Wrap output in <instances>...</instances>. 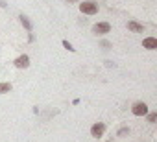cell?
<instances>
[{"mask_svg":"<svg viewBox=\"0 0 157 142\" xmlns=\"http://www.w3.org/2000/svg\"><path fill=\"white\" fill-rule=\"evenodd\" d=\"M128 28H129L131 32H135V33H142V32H144V26L139 24V22H135V21H129V22H128Z\"/></svg>","mask_w":157,"mask_h":142,"instance_id":"52a82bcc","label":"cell"},{"mask_svg":"<svg viewBox=\"0 0 157 142\" xmlns=\"http://www.w3.org/2000/svg\"><path fill=\"white\" fill-rule=\"evenodd\" d=\"M131 111H133V114H135V116H142V114H146V113H148V105H146L144 102H137V103H133Z\"/></svg>","mask_w":157,"mask_h":142,"instance_id":"3957f363","label":"cell"},{"mask_svg":"<svg viewBox=\"0 0 157 142\" xmlns=\"http://www.w3.org/2000/svg\"><path fill=\"white\" fill-rule=\"evenodd\" d=\"M109 32H111V24H107V22H98V24L93 26V33L94 35H105Z\"/></svg>","mask_w":157,"mask_h":142,"instance_id":"7a4b0ae2","label":"cell"},{"mask_svg":"<svg viewBox=\"0 0 157 142\" xmlns=\"http://www.w3.org/2000/svg\"><path fill=\"white\" fill-rule=\"evenodd\" d=\"M67 2H76V0H67Z\"/></svg>","mask_w":157,"mask_h":142,"instance_id":"4fadbf2b","label":"cell"},{"mask_svg":"<svg viewBox=\"0 0 157 142\" xmlns=\"http://www.w3.org/2000/svg\"><path fill=\"white\" fill-rule=\"evenodd\" d=\"M80 11L85 13V15H96V13H98V4H96V2H91V0H87V2L80 4Z\"/></svg>","mask_w":157,"mask_h":142,"instance_id":"6da1fadb","label":"cell"},{"mask_svg":"<svg viewBox=\"0 0 157 142\" xmlns=\"http://www.w3.org/2000/svg\"><path fill=\"white\" fill-rule=\"evenodd\" d=\"M19 19H21V22H22V26H24V28H26V30L30 32V30H32V22L28 21V17H24V15H21Z\"/></svg>","mask_w":157,"mask_h":142,"instance_id":"ba28073f","label":"cell"},{"mask_svg":"<svg viewBox=\"0 0 157 142\" xmlns=\"http://www.w3.org/2000/svg\"><path fill=\"white\" fill-rule=\"evenodd\" d=\"M10 91H11V83H0V94L10 92Z\"/></svg>","mask_w":157,"mask_h":142,"instance_id":"9c48e42d","label":"cell"},{"mask_svg":"<svg viewBox=\"0 0 157 142\" xmlns=\"http://www.w3.org/2000/svg\"><path fill=\"white\" fill-rule=\"evenodd\" d=\"M104 131H105V125H104V122H96V124L91 127V135H93L94 138L102 136V135H104Z\"/></svg>","mask_w":157,"mask_h":142,"instance_id":"277c9868","label":"cell"},{"mask_svg":"<svg viewBox=\"0 0 157 142\" xmlns=\"http://www.w3.org/2000/svg\"><path fill=\"white\" fill-rule=\"evenodd\" d=\"M142 46L148 48V50H155V48H157V39H155V37H146V39L142 41Z\"/></svg>","mask_w":157,"mask_h":142,"instance_id":"5b68a950","label":"cell"},{"mask_svg":"<svg viewBox=\"0 0 157 142\" xmlns=\"http://www.w3.org/2000/svg\"><path fill=\"white\" fill-rule=\"evenodd\" d=\"M63 46H65L67 50H70V52H74V48H72V44H70L68 41H63Z\"/></svg>","mask_w":157,"mask_h":142,"instance_id":"8fae6325","label":"cell"},{"mask_svg":"<svg viewBox=\"0 0 157 142\" xmlns=\"http://www.w3.org/2000/svg\"><path fill=\"white\" fill-rule=\"evenodd\" d=\"M28 65H30V57L28 55H21V57L15 59V66L17 68H26Z\"/></svg>","mask_w":157,"mask_h":142,"instance_id":"8992f818","label":"cell"},{"mask_svg":"<svg viewBox=\"0 0 157 142\" xmlns=\"http://www.w3.org/2000/svg\"><path fill=\"white\" fill-rule=\"evenodd\" d=\"M129 133V127H122L120 131H118V136H124V135H128Z\"/></svg>","mask_w":157,"mask_h":142,"instance_id":"30bf717a","label":"cell"},{"mask_svg":"<svg viewBox=\"0 0 157 142\" xmlns=\"http://www.w3.org/2000/svg\"><path fill=\"white\" fill-rule=\"evenodd\" d=\"M148 120H150V122H151V124H153V122H155V120H157V114H155V113H151V114H150V116H148Z\"/></svg>","mask_w":157,"mask_h":142,"instance_id":"7c38bea8","label":"cell"}]
</instances>
